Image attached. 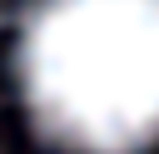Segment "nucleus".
Here are the masks:
<instances>
[{"instance_id": "obj_1", "label": "nucleus", "mask_w": 159, "mask_h": 154, "mask_svg": "<svg viewBox=\"0 0 159 154\" xmlns=\"http://www.w3.org/2000/svg\"><path fill=\"white\" fill-rule=\"evenodd\" d=\"M30 119L80 154L159 139V0H35L15 45Z\"/></svg>"}]
</instances>
